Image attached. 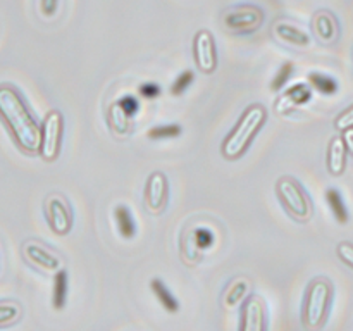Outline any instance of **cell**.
<instances>
[{"instance_id":"603a6c76","label":"cell","mask_w":353,"mask_h":331,"mask_svg":"<svg viewBox=\"0 0 353 331\" xmlns=\"http://www.w3.org/2000/svg\"><path fill=\"white\" fill-rule=\"evenodd\" d=\"M181 134V126L176 123L169 124H157L152 130H148L147 137L150 140H171V138H176Z\"/></svg>"},{"instance_id":"e0dca14e","label":"cell","mask_w":353,"mask_h":331,"mask_svg":"<svg viewBox=\"0 0 353 331\" xmlns=\"http://www.w3.org/2000/svg\"><path fill=\"white\" fill-rule=\"evenodd\" d=\"M347 147H345L343 137H334L327 147V171L333 176L343 174L347 168Z\"/></svg>"},{"instance_id":"7402d4cb","label":"cell","mask_w":353,"mask_h":331,"mask_svg":"<svg viewBox=\"0 0 353 331\" xmlns=\"http://www.w3.org/2000/svg\"><path fill=\"white\" fill-rule=\"evenodd\" d=\"M326 200L327 203H330L331 210H333L334 217H336V221L340 224H345L348 221V212H347V207H345V202L343 199H341L340 192L334 188H330L326 192Z\"/></svg>"},{"instance_id":"30bf717a","label":"cell","mask_w":353,"mask_h":331,"mask_svg":"<svg viewBox=\"0 0 353 331\" xmlns=\"http://www.w3.org/2000/svg\"><path fill=\"white\" fill-rule=\"evenodd\" d=\"M268 323L264 300L259 295H250L241 303L240 331H264Z\"/></svg>"},{"instance_id":"277c9868","label":"cell","mask_w":353,"mask_h":331,"mask_svg":"<svg viewBox=\"0 0 353 331\" xmlns=\"http://www.w3.org/2000/svg\"><path fill=\"white\" fill-rule=\"evenodd\" d=\"M276 193L286 212L299 223H309L314 214L312 202L303 186L292 176H283L276 183Z\"/></svg>"},{"instance_id":"52a82bcc","label":"cell","mask_w":353,"mask_h":331,"mask_svg":"<svg viewBox=\"0 0 353 331\" xmlns=\"http://www.w3.org/2000/svg\"><path fill=\"white\" fill-rule=\"evenodd\" d=\"M193 59H195L196 68L203 74H212L217 69V64H219L217 45L209 30L196 31L193 38Z\"/></svg>"},{"instance_id":"1f68e13d","label":"cell","mask_w":353,"mask_h":331,"mask_svg":"<svg viewBox=\"0 0 353 331\" xmlns=\"http://www.w3.org/2000/svg\"><path fill=\"white\" fill-rule=\"evenodd\" d=\"M138 92H140V95L145 97V99H157V97L161 95V86H159L157 83H143Z\"/></svg>"},{"instance_id":"3957f363","label":"cell","mask_w":353,"mask_h":331,"mask_svg":"<svg viewBox=\"0 0 353 331\" xmlns=\"http://www.w3.org/2000/svg\"><path fill=\"white\" fill-rule=\"evenodd\" d=\"M331 299H333V286L330 281L319 278L309 285L303 300L302 321L307 330H321L330 314Z\"/></svg>"},{"instance_id":"44dd1931","label":"cell","mask_w":353,"mask_h":331,"mask_svg":"<svg viewBox=\"0 0 353 331\" xmlns=\"http://www.w3.org/2000/svg\"><path fill=\"white\" fill-rule=\"evenodd\" d=\"M114 219H116L117 231H119L121 238L124 240H131L137 234V223L133 219V214L126 205H117L114 209Z\"/></svg>"},{"instance_id":"ffe728a7","label":"cell","mask_w":353,"mask_h":331,"mask_svg":"<svg viewBox=\"0 0 353 331\" xmlns=\"http://www.w3.org/2000/svg\"><path fill=\"white\" fill-rule=\"evenodd\" d=\"M150 288L154 292V295L157 297L159 303L168 310L169 314H176L179 310V300L172 295L171 290L168 288L164 281L161 278H154L150 281Z\"/></svg>"},{"instance_id":"5b68a950","label":"cell","mask_w":353,"mask_h":331,"mask_svg":"<svg viewBox=\"0 0 353 331\" xmlns=\"http://www.w3.org/2000/svg\"><path fill=\"white\" fill-rule=\"evenodd\" d=\"M62 137H64V116L61 110L54 109L45 116L41 123L40 155L43 161L54 162L61 154Z\"/></svg>"},{"instance_id":"d6986e66","label":"cell","mask_w":353,"mask_h":331,"mask_svg":"<svg viewBox=\"0 0 353 331\" xmlns=\"http://www.w3.org/2000/svg\"><path fill=\"white\" fill-rule=\"evenodd\" d=\"M69 293V274L64 268L54 272V286H52V307L55 310L64 309Z\"/></svg>"},{"instance_id":"836d02e7","label":"cell","mask_w":353,"mask_h":331,"mask_svg":"<svg viewBox=\"0 0 353 331\" xmlns=\"http://www.w3.org/2000/svg\"><path fill=\"white\" fill-rule=\"evenodd\" d=\"M0 269H2V264H0Z\"/></svg>"},{"instance_id":"8992f818","label":"cell","mask_w":353,"mask_h":331,"mask_svg":"<svg viewBox=\"0 0 353 331\" xmlns=\"http://www.w3.org/2000/svg\"><path fill=\"white\" fill-rule=\"evenodd\" d=\"M264 10L257 6H238L228 10L223 17V24L230 33L250 34L264 24Z\"/></svg>"},{"instance_id":"ac0fdd59","label":"cell","mask_w":353,"mask_h":331,"mask_svg":"<svg viewBox=\"0 0 353 331\" xmlns=\"http://www.w3.org/2000/svg\"><path fill=\"white\" fill-rule=\"evenodd\" d=\"M107 121H109V128L112 130V133L116 137L123 138L133 128V116L126 112V110L121 107L119 102H114L109 107V112H107Z\"/></svg>"},{"instance_id":"7a4b0ae2","label":"cell","mask_w":353,"mask_h":331,"mask_svg":"<svg viewBox=\"0 0 353 331\" xmlns=\"http://www.w3.org/2000/svg\"><path fill=\"white\" fill-rule=\"evenodd\" d=\"M265 121H268V110L264 106L254 103V106L247 107L238 119L236 126L230 131V134L224 138L223 145H221V152H223L224 157L228 161L240 159L250 147L259 131L264 128Z\"/></svg>"},{"instance_id":"484cf974","label":"cell","mask_w":353,"mask_h":331,"mask_svg":"<svg viewBox=\"0 0 353 331\" xmlns=\"http://www.w3.org/2000/svg\"><path fill=\"white\" fill-rule=\"evenodd\" d=\"M293 69H295V66H293L292 62H285V64H281V68L278 69V72H276L274 78H272L271 81L272 92H279V90L285 88L286 83H288L290 78H292Z\"/></svg>"},{"instance_id":"2e32d148","label":"cell","mask_w":353,"mask_h":331,"mask_svg":"<svg viewBox=\"0 0 353 331\" xmlns=\"http://www.w3.org/2000/svg\"><path fill=\"white\" fill-rule=\"evenodd\" d=\"M252 290L250 279L240 276V278H234L233 281L228 285V288L224 290L223 295V307L228 310H233L234 307H238L240 303H243V300L247 299L248 292Z\"/></svg>"},{"instance_id":"83f0119b","label":"cell","mask_w":353,"mask_h":331,"mask_svg":"<svg viewBox=\"0 0 353 331\" xmlns=\"http://www.w3.org/2000/svg\"><path fill=\"white\" fill-rule=\"evenodd\" d=\"M59 3H61V0H38V9H40L41 17L54 19L57 16Z\"/></svg>"},{"instance_id":"ba28073f","label":"cell","mask_w":353,"mask_h":331,"mask_svg":"<svg viewBox=\"0 0 353 331\" xmlns=\"http://www.w3.org/2000/svg\"><path fill=\"white\" fill-rule=\"evenodd\" d=\"M45 216L50 230L59 237H64L72 228V212L64 197L50 195L45 200Z\"/></svg>"},{"instance_id":"6da1fadb","label":"cell","mask_w":353,"mask_h":331,"mask_svg":"<svg viewBox=\"0 0 353 331\" xmlns=\"http://www.w3.org/2000/svg\"><path fill=\"white\" fill-rule=\"evenodd\" d=\"M0 119L24 154H40L41 126L21 93L10 85H0Z\"/></svg>"},{"instance_id":"d4e9b609","label":"cell","mask_w":353,"mask_h":331,"mask_svg":"<svg viewBox=\"0 0 353 331\" xmlns=\"http://www.w3.org/2000/svg\"><path fill=\"white\" fill-rule=\"evenodd\" d=\"M21 317V307L16 302H0V326H9Z\"/></svg>"},{"instance_id":"8fae6325","label":"cell","mask_w":353,"mask_h":331,"mask_svg":"<svg viewBox=\"0 0 353 331\" xmlns=\"http://www.w3.org/2000/svg\"><path fill=\"white\" fill-rule=\"evenodd\" d=\"M214 240H216V237L209 228H193L192 233L183 238V259L186 261V264H196L202 252L212 247Z\"/></svg>"},{"instance_id":"4dcf8cb0","label":"cell","mask_w":353,"mask_h":331,"mask_svg":"<svg viewBox=\"0 0 353 331\" xmlns=\"http://www.w3.org/2000/svg\"><path fill=\"white\" fill-rule=\"evenodd\" d=\"M117 102L121 103V107H123V109L126 110V112L130 114V116L134 117L138 114V109H140V106H138V100L134 99L133 95L123 97V99H119V100H117Z\"/></svg>"},{"instance_id":"d6a6232c","label":"cell","mask_w":353,"mask_h":331,"mask_svg":"<svg viewBox=\"0 0 353 331\" xmlns=\"http://www.w3.org/2000/svg\"><path fill=\"white\" fill-rule=\"evenodd\" d=\"M341 137H343L345 147H347L348 154L353 155V128H348V130H345L343 133H341Z\"/></svg>"},{"instance_id":"cb8c5ba5","label":"cell","mask_w":353,"mask_h":331,"mask_svg":"<svg viewBox=\"0 0 353 331\" xmlns=\"http://www.w3.org/2000/svg\"><path fill=\"white\" fill-rule=\"evenodd\" d=\"M309 81L312 88H316L317 92L323 93V95H331V93L336 92L338 85L333 78L326 74H321V72H310Z\"/></svg>"},{"instance_id":"9a60e30c","label":"cell","mask_w":353,"mask_h":331,"mask_svg":"<svg viewBox=\"0 0 353 331\" xmlns=\"http://www.w3.org/2000/svg\"><path fill=\"white\" fill-rule=\"evenodd\" d=\"M312 26L314 33L323 43H334L336 41L340 28H338L336 17L330 10H319V12L314 14Z\"/></svg>"},{"instance_id":"9c48e42d","label":"cell","mask_w":353,"mask_h":331,"mask_svg":"<svg viewBox=\"0 0 353 331\" xmlns=\"http://www.w3.org/2000/svg\"><path fill=\"white\" fill-rule=\"evenodd\" d=\"M169 183L164 172H152L145 183V207L150 214H161L168 207Z\"/></svg>"},{"instance_id":"7c38bea8","label":"cell","mask_w":353,"mask_h":331,"mask_svg":"<svg viewBox=\"0 0 353 331\" xmlns=\"http://www.w3.org/2000/svg\"><path fill=\"white\" fill-rule=\"evenodd\" d=\"M23 255L28 262L37 265L38 269H43V271L55 272L62 268L61 259L37 241H26L23 245Z\"/></svg>"},{"instance_id":"f546056e","label":"cell","mask_w":353,"mask_h":331,"mask_svg":"<svg viewBox=\"0 0 353 331\" xmlns=\"http://www.w3.org/2000/svg\"><path fill=\"white\" fill-rule=\"evenodd\" d=\"M336 254L345 264L350 265L353 269V243H350V241H341L336 248Z\"/></svg>"},{"instance_id":"5bb4252c","label":"cell","mask_w":353,"mask_h":331,"mask_svg":"<svg viewBox=\"0 0 353 331\" xmlns=\"http://www.w3.org/2000/svg\"><path fill=\"white\" fill-rule=\"evenodd\" d=\"M272 33L278 38L281 43L290 45V47L295 48H307L312 40H310L309 33H305L303 30H300L295 24L288 23V21H278V23L272 26Z\"/></svg>"},{"instance_id":"4316f807","label":"cell","mask_w":353,"mask_h":331,"mask_svg":"<svg viewBox=\"0 0 353 331\" xmlns=\"http://www.w3.org/2000/svg\"><path fill=\"white\" fill-rule=\"evenodd\" d=\"M193 79H195V72H193V71H183L181 74H179L178 78L174 79V83H172V86H171L172 95H174V97L183 95V93H185L186 90L192 86Z\"/></svg>"},{"instance_id":"4fadbf2b","label":"cell","mask_w":353,"mask_h":331,"mask_svg":"<svg viewBox=\"0 0 353 331\" xmlns=\"http://www.w3.org/2000/svg\"><path fill=\"white\" fill-rule=\"evenodd\" d=\"M312 99V90L305 83H296V85L290 86L283 97H279V100L276 102V112L278 114H288L292 112L295 107L305 106L309 100Z\"/></svg>"},{"instance_id":"f1b7e54d","label":"cell","mask_w":353,"mask_h":331,"mask_svg":"<svg viewBox=\"0 0 353 331\" xmlns=\"http://www.w3.org/2000/svg\"><path fill=\"white\" fill-rule=\"evenodd\" d=\"M334 128H336V131H340V133H343L348 128H353V106L348 107L347 110H343V112L334 119Z\"/></svg>"}]
</instances>
